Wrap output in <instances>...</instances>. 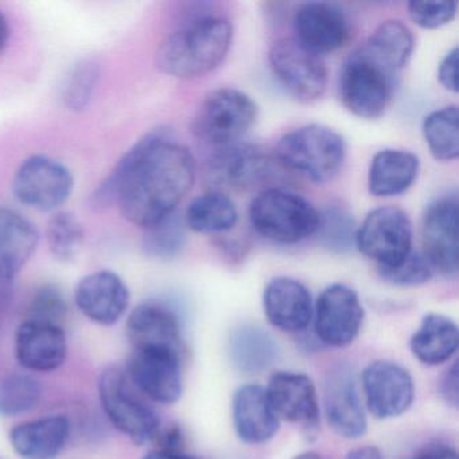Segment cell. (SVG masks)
Wrapping results in <instances>:
<instances>
[{
  "label": "cell",
  "mask_w": 459,
  "mask_h": 459,
  "mask_svg": "<svg viewBox=\"0 0 459 459\" xmlns=\"http://www.w3.org/2000/svg\"><path fill=\"white\" fill-rule=\"evenodd\" d=\"M195 181L189 149L155 131L126 152L91 197L93 208L117 204L127 221L147 228L176 213Z\"/></svg>",
  "instance_id": "cell-1"
},
{
  "label": "cell",
  "mask_w": 459,
  "mask_h": 459,
  "mask_svg": "<svg viewBox=\"0 0 459 459\" xmlns=\"http://www.w3.org/2000/svg\"><path fill=\"white\" fill-rule=\"evenodd\" d=\"M232 37V25L227 18H195L162 42L157 53L158 68L178 79L205 76L225 60Z\"/></svg>",
  "instance_id": "cell-2"
},
{
  "label": "cell",
  "mask_w": 459,
  "mask_h": 459,
  "mask_svg": "<svg viewBox=\"0 0 459 459\" xmlns=\"http://www.w3.org/2000/svg\"><path fill=\"white\" fill-rule=\"evenodd\" d=\"M276 157L281 165L305 178L324 184L332 181L345 163L342 136L322 125L295 128L279 141Z\"/></svg>",
  "instance_id": "cell-3"
},
{
  "label": "cell",
  "mask_w": 459,
  "mask_h": 459,
  "mask_svg": "<svg viewBox=\"0 0 459 459\" xmlns=\"http://www.w3.org/2000/svg\"><path fill=\"white\" fill-rule=\"evenodd\" d=\"M249 220L263 238L273 243L295 244L316 235L319 212L302 195L273 187L252 200Z\"/></svg>",
  "instance_id": "cell-4"
},
{
  "label": "cell",
  "mask_w": 459,
  "mask_h": 459,
  "mask_svg": "<svg viewBox=\"0 0 459 459\" xmlns=\"http://www.w3.org/2000/svg\"><path fill=\"white\" fill-rule=\"evenodd\" d=\"M396 74L378 63L364 48L351 53L340 74V99L354 117L375 120L391 103Z\"/></svg>",
  "instance_id": "cell-5"
},
{
  "label": "cell",
  "mask_w": 459,
  "mask_h": 459,
  "mask_svg": "<svg viewBox=\"0 0 459 459\" xmlns=\"http://www.w3.org/2000/svg\"><path fill=\"white\" fill-rule=\"evenodd\" d=\"M98 389L101 407L115 429L135 445L157 439L160 418L134 394L127 373L117 367L107 368L99 377Z\"/></svg>",
  "instance_id": "cell-6"
},
{
  "label": "cell",
  "mask_w": 459,
  "mask_h": 459,
  "mask_svg": "<svg viewBox=\"0 0 459 459\" xmlns=\"http://www.w3.org/2000/svg\"><path fill=\"white\" fill-rule=\"evenodd\" d=\"M256 117V103L247 93L221 88L203 101L193 130L201 141L225 147L236 143L254 126Z\"/></svg>",
  "instance_id": "cell-7"
},
{
  "label": "cell",
  "mask_w": 459,
  "mask_h": 459,
  "mask_svg": "<svg viewBox=\"0 0 459 459\" xmlns=\"http://www.w3.org/2000/svg\"><path fill=\"white\" fill-rule=\"evenodd\" d=\"M356 247L378 268L400 264L412 252V224L403 209L380 206L357 228Z\"/></svg>",
  "instance_id": "cell-8"
},
{
  "label": "cell",
  "mask_w": 459,
  "mask_h": 459,
  "mask_svg": "<svg viewBox=\"0 0 459 459\" xmlns=\"http://www.w3.org/2000/svg\"><path fill=\"white\" fill-rule=\"evenodd\" d=\"M271 69L281 87L300 103H313L324 96L327 69L322 57L308 52L295 39H281L268 55Z\"/></svg>",
  "instance_id": "cell-9"
},
{
  "label": "cell",
  "mask_w": 459,
  "mask_h": 459,
  "mask_svg": "<svg viewBox=\"0 0 459 459\" xmlns=\"http://www.w3.org/2000/svg\"><path fill=\"white\" fill-rule=\"evenodd\" d=\"M71 171L63 163L44 155L23 160L13 179V193L28 208L55 212L74 192Z\"/></svg>",
  "instance_id": "cell-10"
},
{
  "label": "cell",
  "mask_w": 459,
  "mask_h": 459,
  "mask_svg": "<svg viewBox=\"0 0 459 459\" xmlns=\"http://www.w3.org/2000/svg\"><path fill=\"white\" fill-rule=\"evenodd\" d=\"M364 307L359 294L342 283L330 284L314 306V327L318 340L332 348L351 345L364 322Z\"/></svg>",
  "instance_id": "cell-11"
},
{
  "label": "cell",
  "mask_w": 459,
  "mask_h": 459,
  "mask_svg": "<svg viewBox=\"0 0 459 459\" xmlns=\"http://www.w3.org/2000/svg\"><path fill=\"white\" fill-rule=\"evenodd\" d=\"M127 377L152 402L174 404L184 392L182 354L166 349H134Z\"/></svg>",
  "instance_id": "cell-12"
},
{
  "label": "cell",
  "mask_w": 459,
  "mask_h": 459,
  "mask_svg": "<svg viewBox=\"0 0 459 459\" xmlns=\"http://www.w3.org/2000/svg\"><path fill=\"white\" fill-rule=\"evenodd\" d=\"M368 411L377 419H392L410 410L415 399L412 376L402 365L377 359L361 376Z\"/></svg>",
  "instance_id": "cell-13"
},
{
  "label": "cell",
  "mask_w": 459,
  "mask_h": 459,
  "mask_svg": "<svg viewBox=\"0 0 459 459\" xmlns=\"http://www.w3.org/2000/svg\"><path fill=\"white\" fill-rule=\"evenodd\" d=\"M423 256L443 275L458 273V200L439 198L429 204L421 224Z\"/></svg>",
  "instance_id": "cell-14"
},
{
  "label": "cell",
  "mask_w": 459,
  "mask_h": 459,
  "mask_svg": "<svg viewBox=\"0 0 459 459\" xmlns=\"http://www.w3.org/2000/svg\"><path fill=\"white\" fill-rule=\"evenodd\" d=\"M295 39L308 52L322 56L337 52L351 34L343 10L327 2H310L298 9L294 17Z\"/></svg>",
  "instance_id": "cell-15"
},
{
  "label": "cell",
  "mask_w": 459,
  "mask_h": 459,
  "mask_svg": "<svg viewBox=\"0 0 459 459\" xmlns=\"http://www.w3.org/2000/svg\"><path fill=\"white\" fill-rule=\"evenodd\" d=\"M268 399L279 419L314 432L319 426L318 394L313 380L305 373L276 372L268 381Z\"/></svg>",
  "instance_id": "cell-16"
},
{
  "label": "cell",
  "mask_w": 459,
  "mask_h": 459,
  "mask_svg": "<svg viewBox=\"0 0 459 459\" xmlns=\"http://www.w3.org/2000/svg\"><path fill=\"white\" fill-rule=\"evenodd\" d=\"M74 302L90 321L112 326L130 306V290L117 273L96 271L84 276L74 290Z\"/></svg>",
  "instance_id": "cell-17"
},
{
  "label": "cell",
  "mask_w": 459,
  "mask_h": 459,
  "mask_svg": "<svg viewBox=\"0 0 459 459\" xmlns=\"http://www.w3.org/2000/svg\"><path fill=\"white\" fill-rule=\"evenodd\" d=\"M18 364L31 372H53L65 362L68 341L60 325L26 319L15 332Z\"/></svg>",
  "instance_id": "cell-18"
},
{
  "label": "cell",
  "mask_w": 459,
  "mask_h": 459,
  "mask_svg": "<svg viewBox=\"0 0 459 459\" xmlns=\"http://www.w3.org/2000/svg\"><path fill=\"white\" fill-rule=\"evenodd\" d=\"M325 416L335 434L345 439H357L367 431L368 420L357 391L353 373L340 367L325 381Z\"/></svg>",
  "instance_id": "cell-19"
},
{
  "label": "cell",
  "mask_w": 459,
  "mask_h": 459,
  "mask_svg": "<svg viewBox=\"0 0 459 459\" xmlns=\"http://www.w3.org/2000/svg\"><path fill=\"white\" fill-rule=\"evenodd\" d=\"M268 322L281 332H302L313 319L310 291L302 281L289 276L271 279L263 294Z\"/></svg>",
  "instance_id": "cell-20"
},
{
  "label": "cell",
  "mask_w": 459,
  "mask_h": 459,
  "mask_svg": "<svg viewBox=\"0 0 459 459\" xmlns=\"http://www.w3.org/2000/svg\"><path fill=\"white\" fill-rule=\"evenodd\" d=\"M127 334L134 349H166L184 353L181 321L168 306L143 303L127 319Z\"/></svg>",
  "instance_id": "cell-21"
},
{
  "label": "cell",
  "mask_w": 459,
  "mask_h": 459,
  "mask_svg": "<svg viewBox=\"0 0 459 459\" xmlns=\"http://www.w3.org/2000/svg\"><path fill=\"white\" fill-rule=\"evenodd\" d=\"M232 418L236 434L248 445L267 443L279 429V418L267 391L257 384H247L235 392Z\"/></svg>",
  "instance_id": "cell-22"
},
{
  "label": "cell",
  "mask_w": 459,
  "mask_h": 459,
  "mask_svg": "<svg viewBox=\"0 0 459 459\" xmlns=\"http://www.w3.org/2000/svg\"><path fill=\"white\" fill-rule=\"evenodd\" d=\"M270 158L264 150L252 144H230L220 147L209 162L212 182L232 189H246L267 176Z\"/></svg>",
  "instance_id": "cell-23"
},
{
  "label": "cell",
  "mask_w": 459,
  "mask_h": 459,
  "mask_svg": "<svg viewBox=\"0 0 459 459\" xmlns=\"http://www.w3.org/2000/svg\"><path fill=\"white\" fill-rule=\"evenodd\" d=\"M69 437V419L50 415L18 424L10 431L9 440L22 459H55L65 448Z\"/></svg>",
  "instance_id": "cell-24"
},
{
  "label": "cell",
  "mask_w": 459,
  "mask_h": 459,
  "mask_svg": "<svg viewBox=\"0 0 459 459\" xmlns=\"http://www.w3.org/2000/svg\"><path fill=\"white\" fill-rule=\"evenodd\" d=\"M419 158L407 150L385 149L370 163L368 186L375 197H394L407 192L419 173Z\"/></svg>",
  "instance_id": "cell-25"
},
{
  "label": "cell",
  "mask_w": 459,
  "mask_h": 459,
  "mask_svg": "<svg viewBox=\"0 0 459 459\" xmlns=\"http://www.w3.org/2000/svg\"><path fill=\"white\" fill-rule=\"evenodd\" d=\"M459 330L455 322L439 313H429L413 333L410 349L421 364H445L458 351Z\"/></svg>",
  "instance_id": "cell-26"
},
{
  "label": "cell",
  "mask_w": 459,
  "mask_h": 459,
  "mask_svg": "<svg viewBox=\"0 0 459 459\" xmlns=\"http://www.w3.org/2000/svg\"><path fill=\"white\" fill-rule=\"evenodd\" d=\"M230 361L244 373H259L278 359V343L262 327H238L232 333L228 345Z\"/></svg>",
  "instance_id": "cell-27"
},
{
  "label": "cell",
  "mask_w": 459,
  "mask_h": 459,
  "mask_svg": "<svg viewBox=\"0 0 459 459\" xmlns=\"http://www.w3.org/2000/svg\"><path fill=\"white\" fill-rule=\"evenodd\" d=\"M39 244L36 225L18 212L0 208V259L20 273L36 254Z\"/></svg>",
  "instance_id": "cell-28"
},
{
  "label": "cell",
  "mask_w": 459,
  "mask_h": 459,
  "mask_svg": "<svg viewBox=\"0 0 459 459\" xmlns=\"http://www.w3.org/2000/svg\"><path fill=\"white\" fill-rule=\"evenodd\" d=\"M362 48L378 63L397 74L412 56L415 37L410 28L400 21H385L376 28Z\"/></svg>",
  "instance_id": "cell-29"
},
{
  "label": "cell",
  "mask_w": 459,
  "mask_h": 459,
  "mask_svg": "<svg viewBox=\"0 0 459 459\" xmlns=\"http://www.w3.org/2000/svg\"><path fill=\"white\" fill-rule=\"evenodd\" d=\"M238 222V209L221 192H208L195 198L187 206L185 224L197 233L228 232Z\"/></svg>",
  "instance_id": "cell-30"
},
{
  "label": "cell",
  "mask_w": 459,
  "mask_h": 459,
  "mask_svg": "<svg viewBox=\"0 0 459 459\" xmlns=\"http://www.w3.org/2000/svg\"><path fill=\"white\" fill-rule=\"evenodd\" d=\"M423 135L435 160H455L459 155L458 107L453 104L427 115L423 120Z\"/></svg>",
  "instance_id": "cell-31"
},
{
  "label": "cell",
  "mask_w": 459,
  "mask_h": 459,
  "mask_svg": "<svg viewBox=\"0 0 459 459\" xmlns=\"http://www.w3.org/2000/svg\"><path fill=\"white\" fill-rule=\"evenodd\" d=\"M84 238V227L71 212H57L48 222V247L58 262L66 263L76 259L82 251Z\"/></svg>",
  "instance_id": "cell-32"
},
{
  "label": "cell",
  "mask_w": 459,
  "mask_h": 459,
  "mask_svg": "<svg viewBox=\"0 0 459 459\" xmlns=\"http://www.w3.org/2000/svg\"><path fill=\"white\" fill-rule=\"evenodd\" d=\"M185 241V220L173 213L157 224L144 228L142 249L152 259L170 260L182 251Z\"/></svg>",
  "instance_id": "cell-33"
},
{
  "label": "cell",
  "mask_w": 459,
  "mask_h": 459,
  "mask_svg": "<svg viewBox=\"0 0 459 459\" xmlns=\"http://www.w3.org/2000/svg\"><path fill=\"white\" fill-rule=\"evenodd\" d=\"M42 386L36 378L22 373L0 381V416L14 418L30 412L41 402Z\"/></svg>",
  "instance_id": "cell-34"
},
{
  "label": "cell",
  "mask_w": 459,
  "mask_h": 459,
  "mask_svg": "<svg viewBox=\"0 0 459 459\" xmlns=\"http://www.w3.org/2000/svg\"><path fill=\"white\" fill-rule=\"evenodd\" d=\"M357 228L354 219L346 209L330 206L319 213V224L316 235L319 243L332 252L343 254L351 251L356 243Z\"/></svg>",
  "instance_id": "cell-35"
},
{
  "label": "cell",
  "mask_w": 459,
  "mask_h": 459,
  "mask_svg": "<svg viewBox=\"0 0 459 459\" xmlns=\"http://www.w3.org/2000/svg\"><path fill=\"white\" fill-rule=\"evenodd\" d=\"M100 77V66L93 60H82L72 68L63 88L66 108L74 112L87 109Z\"/></svg>",
  "instance_id": "cell-36"
},
{
  "label": "cell",
  "mask_w": 459,
  "mask_h": 459,
  "mask_svg": "<svg viewBox=\"0 0 459 459\" xmlns=\"http://www.w3.org/2000/svg\"><path fill=\"white\" fill-rule=\"evenodd\" d=\"M378 273L384 281L394 286L413 287L427 283L434 275V268L423 254L412 251L400 264L392 268H378Z\"/></svg>",
  "instance_id": "cell-37"
},
{
  "label": "cell",
  "mask_w": 459,
  "mask_h": 459,
  "mask_svg": "<svg viewBox=\"0 0 459 459\" xmlns=\"http://www.w3.org/2000/svg\"><path fill=\"white\" fill-rule=\"evenodd\" d=\"M66 310L68 306L61 290L48 284L37 290L34 294L29 306V316H30L29 319L60 325L61 319L65 316Z\"/></svg>",
  "instance_id": "cell-38"
},
{
  "label": "cell",
  "mask_w": 459,
  "mask_h": 459,
  "mask_svg": "<svg viewBox=\"0 0 459 459\" xmlns=\"http://www.w3.org/2000/svg\"><path fill=\"white\" fill-rule=\"evenodd\" d=\"M458 2H410L408 13L413 23L423 29H437L455 17Z\"/></svg>",
  "instance_id": "cell-39"
},
{
  "label": "cell",
  "mask_w": 459,
  "mask_h": 459,
  "mask_svg": "<svg viewBox=\"0 0 459 459\" xmlns=\"http://www.w3.org/2000/svg\"><path fill=\"white\" fill-rule=\"evenodd\" d=\"M437 79L446 90L458 92V47H454L440 61Z\"/></svg>",
  "instance_id": "cell-40"
},
{
  "label": "cell",
  "mask_w": 459,
  "mask_h": 459,
  "mask_svg": "<svg viewBox=\"0 0 459 459\" xmlns=\"http://www.w3.org/2000/svg\"><path fill=\"white\" fill-rule=\"evenodd\" d=\"M458 362H454L440 380V394L451 407H458L459 403V375Z\"/></svg>",
  "instance_id": "cell-41"
},
{
  "label": "cell",
  "mask_w": 459,
  "mask_h": 459,
  "mask_svg": "<svg viewBox=\"0 0 459 459\" xmlns=\"http://www.w3.org/2000/svg\"><path fill=\"white\" fill-rule=\"evenodd\" d=\"M17 275V271L12 265L0 259V308L6 306V303L9 302L13 290H14Z\"/></svg>",
  "instance_id": "cell-42"
},
{
  "label": "cell",
  "mask_w": 459,
  "mask_h": 459,
  "mask_svg": "<svg viewBox=\"0 0 459 459\" xmlns=\"http://www.w3.org/2000/svg\"><path fill=\"white\" fill-rule=\"evenodd\" d=\"M411 459H458V454L450 446L437 443L424 448L419 455Z\"/></svg>",
  "instance_id": "cell-43"
},
{
  "label": "cell",
  "mask_w": 459,
  "mask_h": 459,
  "mask_svg": "<svg viewBox=\"0 0 459 459\" xmlns=\"http://www.w3.org/2000/svg\"><path fill=\"white\" fill-rule=\"evenodd\" d=\"M142 459H198L195 455L185 453L184 450H169V448H157L150 451Z\"/></svg>",
  "instance_id": "cell-44"
},
{
  "label": "cell",
  "mask_w": 459,
  "mask_h": 459,
  "mask_svg": "<svg viewBox=\"0 0 459 459\" xmlns=\"http://www.w3.org/2000/svg\"><path fill=\"white\" fill-rule=\"evenodd\" d=\"M346 459H383V454L375 446H362L349 451Z\"/></svg>",
  "instance_id": "cell-45"
},
{
  "label": "cell",
  "mask_w": 459,
  "mask_h": 459,
  "mask_svg": "<svg viewBox=\"0 0 459 459\" xmlns=\"http://www.w3.org/2000/svg\"><path fill=\"white\" fill-rule=\"evenodd\" d=\"M10 39V26L4 13L0 10V55L6 49Z\"/></svg>",
  "instance_id": "cell-46"
},
{
  "label": "cell",
  "mask_w": 459,
  "mask_h": 459,
  "mask_svg": "<svg viewBox=\"0 0 459 459\" xmlns=\"http://www.w3.org/2000/svg\"><path fill=\"white\" fill-rule=\"evenodd\" d=\"M294 459H325L321 454L316 453V451H306V453L299 454L295 456Z\"/></svg>",
  "instance_id": "cell-47"
}]
</instances>
